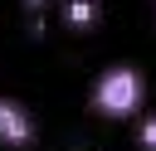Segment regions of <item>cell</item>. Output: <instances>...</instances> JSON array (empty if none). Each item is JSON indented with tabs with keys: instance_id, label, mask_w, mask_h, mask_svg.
Listing matches in <instances>:
<instances>
[{
	"instance_id": "obj_1",
	"label": "cell",
	"mask_w": 156,
	"mask_h": 151,
	"mask_svg": "<svg viewBox=\"0 0 156 151\" xmlns=\"http://www.w3.org/2000/svg\"><path fill=\"white\" fill-rule=\"evenodd\" d=\"M93 112L107 117V122H132L146 102V78L136 63H107L98 78H93V93H88Z\"/></svg>"
},
{
	"instance_id": "obj_2",
	"label": "cell",
	"mask_w": 156,
	"mask_h": 151,
	"mask_svg": "<svg viewBox=\"0 0 156 151\" xmlns=\"http://www.w3.org/2000/svg\"><path fill=\"white\" fill-rule=\"evenodd\" d=\"M34 136H39V122H34V112H29L24 102H15V97H0V146H10V151H24Z\"/></svg>"
},
{
	"instance_id": "obj_3",
	"label": "cell",
	"mask_w": 156,
	"mask_h": 151,
	"mask_svg": "<svg viewBox=\"0 0 156 151\" xmlns=\"http://www.w3.org/2000/svg\"><path fill=\"white\" fill-rule=\"evenodd\" d=\"M98 19H102V5L98 0H63V24L73 34H93Z\"/></svg>"
},
{
	"instance_id": "obj_4",
	"label": "cell",
	"mask_w": 156,
	"mask_h": 151,
	"mask_svg": "<svg viewBox=\"0 0 156 151\" xmlns=\"http://www.w3.org/2000/svg\"><path fill=\"white\" fill-rule=\"evenodd\" d=\"M136 141H141V151H156V112H151V117H141V127H136Z\"/></svg>"
},
{
	"instance_id": "obj_5",
	"label": "cell",
	"mask_w": 156,
	"mask_h": 151,
	"mask_svg": "<svg viewBox=\"0 0 156 151\" xmlns=\"http://www.w3.org/2000/svg\"><path fill=\"white\" fill-rule=\"evenodd\" d=\"M44 5H49V0H24V10H29V15H34V10H44Z\"/></svg>"
}]
</instances>
